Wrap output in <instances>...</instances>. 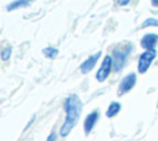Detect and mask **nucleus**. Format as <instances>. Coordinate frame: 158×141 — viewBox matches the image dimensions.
Listing matches in <instances>:
<instances>
[{
	"label": "nucleus",
	"instance_id": "obj_1",
	"mask_svg": "<svg viewBox=\"0 0 158 141\" xmlns=\"http://www.w3.org/2000/svg\"><path fill=\"white\" fill-rule=\"evenodd\" d=\"M64 110H65V119L64 122L59 130V134L62 136H67L72 129L75 126L80 113H81V100L79 99L78 95L72 94L65 99L64 103Z\"/></svg>",
	"mask_w": 158,
	"mask_h": 141
},
{
	"label": "nucleus",
	"instance_id": "obj_2",
	"mask_svg": "<svg viewBox=\"0 0 158 141\" xmlns=\"http://www.w3.org/2000/svg\"><path fill=\"white\" fill-rule=\"evenodd\" d=\"M132 51V45L128 43L127 46H123V47H118V48H115L114 49V53H112V68L114 70H121L125 62H126V58L128 56V53Z\"/></svg>",
	"mask_w": 158,
	"mask_h": 141
},
{
	"label": "nucleus",
	"instance_id": "obj_3",
	"mask_svg": "<svg viewBox=\"0 0 158 141\" xmlns=\"http://www.w3.org/2000/svg\"><path fill=\"white\" fill-rule=\"evenodd\" d=\"M154 57H156V51L154 49H148V51L143 52L138 58V66H137L138 72L139 73H144L148 69V67L151 66V63L154 59Z\"/></svg>",
	"mask_w": 158,
	"mask_h": 141
},
{
	"label": "nucleus",
	"instance_id": "obj_4",
	"mask_svg": "<svg viewBox=\"0 0 158 141\" xmlns=\"http://www.w3.org/2000/svg\"><path fill=\"white\" fill-rule=\"evenodd\" d=\"M111 67H112V57L111 56H106L104 59H102V63L96 73V79L99 82H104L107 77H109V73L111 70Z\"/></svg>",
	"mask_w": 158,
	"mask_h": 141
},
{
	"label": "nucleus",
	"instance_id": "obj_5",
	"mask_svg": "<svg viewBox=\"0 0 158 141\" xmlns=\"http://www.w3.org/2000/svg\"><path fill=\"white\" fill-rule=\"evenodd\" d=\"M136 83V75L133 73H130L127 74L126 77L122 78V80L120 82V85H118V89H120V93H127L128 90H131L133 88Z\"/></svg>",
	"mask_w": 158,
	"mask_h": 141
},
{
	"label": "nucleus",
	"instance_id": "obj_6",
	"mask_svg": "<svg viewBox=\"0 0 158 141\" xmlns=\"http://www.w3.org/2000/svg\"><path fill=\"white\" fill-rule=\"evenodd\" d=\"M100 56H101L100 52H98V53H95V54H93V56H89V58H86V59L81 63V66H80L81 73H84V74L89 73V72L94 68V66L96 64V62H98V59H99Z\"/></svg>",
	"mask_w": 158,
	"mask_h": 141
},
{
	"label": "nucleus",
	"instance_id": "obj_7",
	"mask_svg": "<svg viewBox=\"0 0 158 141\" xmlns=\"http://www.w3.org/2000/svg\"><path fill=\"white\" fill-rule=\"evenodd\" d=\"M157 42H158V35H156V33H147V35H144L142 37L141 46L144 47L148 51V49H153L154 46L157 45Z\"/></svg>",
	"mask_w": 158,
	"mask_h": 141
},
{
	"label": "nucleus",
	"instance_id": "obj_8",
	"mask_svg": "<svg viewBox=\"0 0 158 141\" xmlns=\"http://www.w3.org/2000/svg\"><path fill=\"white\" fill-rule=\"evenodd\" d=\"M98 119H99V113L98 111H93L85 118V120H84V131H85V134H89L93 130Z\"/></svg>",
	"mask_w": 158,
	"mask_h": 141
},
{
	"label": "nucleus",
	"instance_id": "obj_9",
	"mask_svg": "<svg viewBox=\"0 0 158 141\" xmlns=\"http://www.w3.org/2000/svg\"><path fill=\"white\" fill-rule=\"evenodd\" d=\"M120 110H121V104L117 103V101H112V103H110V105H109V108H107V110H106V116H107V118H112V116H115Z\"/></svg>",
	"mask_w": 158,
	"mask_h": 141
},
{
	"label": "nucleus",
	"instance_id": "obj_10",
	"mask_svg": "<svg viewBox=\"0 0 158 141\" xmlns=\"http://www.w3.org/2000/svg\"><path fill=\"white\" fill-rule=\"evenodd\" d=\"M31 4V1H26V0H21V1H14L7 6V10H15L17 7H22V6H28Z\"/></svg>",
	"mask_w": 158,
	"mask_h": 141
},
{
	"label": "nucleus",
	"instance_id": "obj_11",
	"mask_svg": "<svg viewBox=\"0 0 158 141\" xmlns=\"http://www.w3.org/2000/svg\"><path fill=\"white\" fill-rule=\"evenodd\" d=\"M43 54L48 58H54L57 54H58V49L57 48H53V47H47L43 49Z\"/></svg>",
	"mask_w": 158,
	"mask_h": 141
},
{
	"label": "nucleus",
	"instance_id": "obj_12",
	"mask_svg": "<svg viewBox=\"0 0 158 141\" xmlns=\"http://www.w3.org/2000/svg\"><path fill=\"white\" fill-rule=\"evenodd\" d=\"M10 54H11V46H6L1 49V59L2 61H6L10 58Z\"/></svg>",
	"mask_w": 158,
	"mask_h": 141
},
{
	"label": "nucleus",
	"instance_id": "obj_13",
	"mask_svg": "<svg viewBox=\"0 0 158 141\" xmlns=\"http://www.w3.org/2000/svg\"><path fill=\"white\" fill-rule=\"evenodd\" d=\"M148 26H158V19L149 17V19L144 20L142 24V27H148Z\"/></svg>",
	"mask_w": 158,
	"mask_h": 141
},
{
	"label": "nucleus",
	"instance_id": "obj_14",
	"mask_svg": "<svg viewBox=\"0 0 158 141\" xmlns=\"http://www.w3.org/2000/svg\"><path fill=\"white\" fill-rule=\"evenodd\" d=\"M56 140H57V135H56L54 132H52V134L47 137V140H46V141H56Z\"/></svg>",
	"mask_w": 158,
	"mask_h": 141
},
{
	"label": "nucleus",
	"instance_id": "obj_15",
	"mask_svg": "<svg viewBox=\"0 0 158 141\" xmlns=\"http://www.w3.org/2000/svg\"><path fill=\"white\" fill-rule=\"evenodd\" d=\"M117 4H118V5H127L128 1H117Z\"/></svg>",
	"mask_w": 158,
	"mask_h": 141
},
{
	"label": "nucleus",
	"instance_id": "obj_16",
	"mask_svg": "<svg viewBox=\"0 0 158 141\" xmlns=\"http://www.w3.org/2000/svg\"><path fill=\"white\" fill-rule=\"evenodd\" d=\"M152 5L157 6V5H158V0H153V1H152Z\"/></svg>",
	"mask_w": 158,
	"mask_h": 141
}]
</instances>
